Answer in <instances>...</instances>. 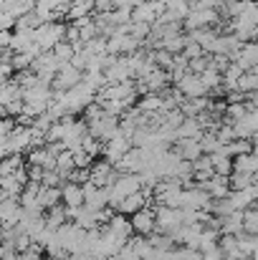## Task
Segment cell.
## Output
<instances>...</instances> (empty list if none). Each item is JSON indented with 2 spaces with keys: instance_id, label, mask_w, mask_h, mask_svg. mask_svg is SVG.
Masks as SVG:
<instances>
[{
  "instance_id": "obj_1",
  "label": "cell",
  "mask_w": 258,
  "mask_h": 260,
  "mask_svg": "<svg viewBox=\"0 0 258 260\" xmlns=\"http://www.w3.org/2000/svg\"><path fill=\"white\" fill-rule=\"evenodd\" d=\"M218 20H220L218 10H190L182 20V28H185V33H190V30H200V28H213Z\"/></svg>"
},
{
  "instance_id": "obj_2",
  "label": "cell",
  "mask_w": 258,
  "mask_h": 260,
  "mask_svg": "<svg viewBox=\"0 0 258 260\" xmlns=\"http://www.w3.org/2000/svg\"><path fill=\"white\" fill-rule=\"evenodd\" d=\"M117 170L106 162V159H99V162H91L89 165V182L96 184V187H111L117 182Z\"/></svg>"
},
{
  "instance_id": "obj_3",
  "label": "cell",
  "mask_w": 258,
  "mask_h": 260,
  "mask_svg": "<svg viewBox=\"0 0 258 260\" xmlns=\"http://www.w3.org/2000/svg\"><path fill=\"white\" fill-rule=\"evenodd\" d=\"M129 225H132V233L134 235H152L155 233V207H142L139 212H134L129 217Z\"/></svg>"
},
{
  "instance_id": "obj_4",
  "label": "cell",
  "mask_w": 258,
  "mask_h": 260,
  "mask_svg": "<svg viewBox=\"0 0 258 260\" xmlns=\"http://www.w3.org/2000/svg\"><path fill=\"white\" fill-rule=\"evenodd\" d=\"M81 192H84V207L94 210V212H96V210H104L106 202H109L106 187H96V184L86 182V184H81Z\"/></svg>"
},
{
  "instance_id": "obj_5",
  "label": "cell",
  "mask_w": 258,
  "mask_h": 260,
  "mask_svg": "<svg viewBox=\"0 0 258 260\" xmlns=\"http://www.w3.org/2000/svg\"><path fill=\"white\" fill-rule=\"evenodd\" d=\"M231 126H233V134H236V139L253 142V139H256V132H258V116H256V111H248L243 119L233 121Z\"/></svg>"
},
{
  "instance_id": "obj_6",
  "label": "cell",
  "mask_w": 258,
  "mask_h": 260,
  "mask_svg": "<svg viewBox=\"0 0 258 260\" xmlns=\"http://www.w3.org/2000/svg\"><path fill=\"white\" fill-rule=\"evenodd\" d=\"M177 93L182 96V99H197V96H208V88L203 86V81L197 79V76H192V74H185L177 84Z\"/></svg>"
},
{
  "instance_id": "obj_7",
  "label": "cell",
  "mask_w": 258,
  "mask_h": 260,
  "mask_svg": "<svg viewBox=\"0 0 258 260\" xmlns=\"http://www.w3.org/2000/svg\"><path fill=\"white\" fill-rule=\"evenodd\" d=\"M132 149V144H129V139H124V137H114L111 142H106V144H101V157L109 162V165H114L119 157H124L127 152Z\"/></svg>"
},
{
  "instance_id": "obj_8",
  "label": "cell",
  "mask_w": 258,
  "mask_h": 260,
  "mask_svg": "<svg viewBox=\"0 0 258 260\" xmlns=\"http://www.w3.org/2000/svg\"><path fill=\"white\" fill-rule=\"evenodd\" d=\"M210 200H223V197H228V192H231V187H228V177H218V174H213L208 182H203V184H197Z\"/></svg>"
},
{
  "instance_id": "obj_9",
  "label": "cell",
  "mask_w": 258,
  "mask_h": 260,
  "mask_svg": "<svg viewBox=\"0 0 258 260\" xmlns=\"http://www.w3.org/2000/svg\"><path fill=\"white\" fill-rule=\"evenodd\" d=\"M61 202L66 207H81L84 205V192L79 184H71V182H64L61 184Z\"/></svg>"
},
{
  "instance_id": "obj_10",
  "label": "cell",
  "mask_w": 258,
  "mask_h": 260,
  "mask_svg": "<svg viewBox=\"0 0 258 260\" xmlns=\"http://www.w3.org/2000/svg\"><path fill=\"white\" fill-rule=\"evenodd\" d=\"M142 207H147V200H145V194H142V192H137V194L124 197V200L119 202L117 212H119V215H124V217H132V215H134V212H139Z\"/></svg>"
},
{
  "instance_id": "obj_11",
  "label": "cell",
  "mask_w": 258,
  "mask_h": 260,
  "mask_svg": "<svg viewBox=\"0 0 258 260\" xmlns=\"http://www.w3.org/2000/svg\"><path fill=\"white\" fill-rule=\"evenodd\" d=\"M38 205H41V210L46 212V210H51V207H56V205H61V187H43L41 184V189H38Z\"/></svg>"
},
{
  "instance_id": "obj_12",
  "label": "cell",
  "mask_w": 258,
  "mask_h": 260,
  "mask_svg": "<svg viewBox=\"0 0 258 260\" xmlns=\"http://www.w3.org/2000/svg\"><path fill=\"white\" fill-rule=\"evenodd\" d=\"M18 220H20V205H18V200H10V197L0 200V222L15 225Z\"/></svg>"
},
{
  "instance_id": "obj_13",
  "label": "cell",
  "mask_w": 258,
  "mask_h": 260,
  "mask_svg": "<svg viewBox=\"0 0 258 260\" xmlns=\"http://www.w3.org/2000/svg\"><path fill=\"white\" fill-rule=\"evenodd\" d=\"M200 134H203V126H200V121L197 119H182V124L175 129V137L177 139H200Z\"/></svg>"
},
{
  "instance_id": "obj_14",
  "label": "cell",
  "mask_w": 258,
  "mask_h": 260,
  "mask_svg": "<svg viewBox=\"0 0 258 260\" xmlns=\"http://www.w3.org/2000/svg\"><path fill=\"white\" fill-rule=\"evenodd\" d=\"M208 159H210L213 174H218V177H228V174L233 172V162H231V157H225L220 149L213 152V154H208Z\"/></svg>"
},
{
  "instance_id": "obj_15",
  "label": "cell",
  "mask_w": 258,
  "mask_h": 260,
  "mask_svg": "<svg viewBox=\"0 0 258 260\" xmlns=\"http://www.w3.org/2000/svg\"><path fill=\"white\" fill-rule=\"evenodd\" d=\"M134 109H137V111H142V114H162V99H160V93L139 96Z\"/></svg>"
},
{
  "instance_id": "obj_16",
  "label": "cell",
  "mask_w": 258,
  "mask_h": 260,
  "mask_svg": "<svg viewBox=\"0 0 258 260\" xmlns=\"http://www.w3.org/2000/svg\"><path fill=\"white\" fill-rule=\"evenodd\" d=\"M64 222H69L66 220V207H61V205H56V207H51V210H46L43 212V225L48 228V230H59Z\"/></svg>"
},
{
  "instance_id": "obj_17",
  "label": "cell",
  "mask_w": 258,
  "mask_h": 260,
  "mask_svg": "<svg viewBox=\"0 0 258 260\" xmlns=\"http://www.w3.org/2000/svg\"><path fill=\"white\" fill-rule=\"evenodd\" d=\"M233 162V172H243V174H256L258 172V159L256 154H238L231 159Z\"/></svg>"
},
{
  "instance_id": "obj_18",
  "label": "cell",
  "mask_w": 258,
  "mask_h": 260,
  "mask_svg": "<svg viewBox=\"0 0 258 260\" xmlns=\"http://www.w3.org/2000/svg\"><path fill=\"white\" fill-rule=\"evenodd\" d=\"M256 88H258V74H256V69H251V71H243V74H241V79L236 81L233 91H241V93H256Z\"/></svg>"
},
{
  "instance_id": "obj_19",
  "label": "cell",
  "mask_w": 258,
  "mask_h": 260,
  "mask_svg": "<svg viewBox=\"0 0 258 260\" xmlns=\"http://www.w3.org/2000/svg\"><path fill=\"white\" fill-rule=\"evenodd\" d=\"M241 215H243V222H241L243 233H246V235H258V210H256V205L246 207Z\"/></svg>"
},
{
  "instance_id": "obj_20",
  "label": "cell",
  "mask_w": 258,
  "mask_h": 260,
  "mask_svg": "<svg viewBox=\"0 0 258 260\" xmlns=\"http://www.w3.org/2000/svg\"><path fill=\"white\" fill-rule=\"evenodd\" d=\"M66 15H69L71 20H79V18H86V15H94V8H91L89 0H71Z\"/></svg>"
},
{
  "instance_id": "obj_21",
  "label": "cell",
  "mask_w": 258,
  "mask_h": 260,
  "mask_svg": "<svg viewBox=\"0 0 258 260\" xmlns=\"http://www.w3.org/2000/svg\"><path fill=\"white\" fill-rule=\"evenodd\" d=\"M23 165H25V162H23L20 154H8V157H3V159H0V177H10L13 172H18Z\"/></svg>"
},
{
  "instance_id": "obj_22",
  "label": "cell",
  "mask_w": 258,
  "mask_h": 260,
  "mask_svg": "<svg viewBox=\"0 0 258 260\" xmlns=\"http://www.w3.org/2000/svg\"><path fill=\"white\" fill-rule=\"evenodd\" d=\"M256 184V174H243V172H231L228 174V187L231 189H246Z\"/></svg>"
},
{
  "instance_id": "obj_23",
  "label": "cell",
  "mask_w": 258,
  "mask_h": 260,
  "mask_svg": "<svg viewBox=\"0 0 258 260\" xmlns=\"http://www.w3.org/2000/svg\"><path fill=\"white\" fill-rule=\"evenodd\" d=\"M71 170H74V154L64 149V152L56 157V172L61 174V179L66 182V174L71 172Z\"/></svg>"
},
{
  "instance_id": "obj_24",
  "label": "cell",
  "mask_w": 258,
  "mask_h": 260,
  "mask_svg": "<svg viewBox=\"0 0 258 260\" xmlns=\"http://www.w3.org/2000/svg\"><path fill=\"white\" fill-rule=\"evenodd\" d=\"M51 53H53V58H56L59 63H69V61L74 58V48H71V43H66V41L56 43V46L51 48Z\"/></svg>"
},
{
  "instance_id": "obj_25",
  "label": "cell",
  "mask_w": 258,
  "mask_h": 260,
  "mask_svg": "<svg viewBox=\"0 0 258 260\" xmlns=\"http://www.w3.org/2000/svg\"><path fill=\"white\" fill-rule=\"evenodd\" d=\"M81 152L89 154L91 159H96V157L101 154V142H96L94 137H89V134H86L84 139H81Z\"/></svg>"
},
{
  "instance_id": "obj_26",
  "label": "cell",
  "mask_w": 258,
  "mask_h": 260,
  "mask_svg": "<svg viewBox=\"0 0 258 260\" xmlns=\"http://www.w3.org/2000/svg\"><path fill=\"white\" fill-rule=\"evenodd\" d=\"M41 184H43V187H61V184H64V179H61V174L56 172V170H51V172H43Z\"/></svg>"
},
{
  "instance_id": "obj_27",
  "label": "cell",
  "mask_w": 258,
  "mask_h": 260,
  "mask_svg": "<svg viewBox=\"0 0 258 260\" xmlns=\"http://www.w3.org/2000/svg\"><path fill=\"white\" fill-rule=\"evenodd\" d=\"M13 129H15V121H13L10 116H3V119H0V139H5Z\"/></svg>"
},
{
  "instance_id": "obj_28",
  "label": "cell",
  "mask_w": 258,
  "mask_h": 260,
  "mask_svg": "<svg viewBox=\"0 0 258 260\" xmlns=\"http://www.w3.org/2000/svg\"><path fill=\"white\" fill-rule=\"evenodd\" d=\"M25 177H28V182H38V184H41L43 170H41V167H33V165H25Z\"/></svg>"
},
{
  "instance_id": "obj_29",
  "label": "cell",
  "mask_w": 258,
  "mask_h": 260,
  "mask_svg": "<svg viewBox=\"0 0 258 260\" xmlns=\"http://www.w3.org/2000/svg\"><path fill=\"white\" fill-rule=\"evenodd\" d=\"M139 3H142V0H111V5H114V8H129V10H132V8H137Z\"/></svg>"
}]
</instances>
